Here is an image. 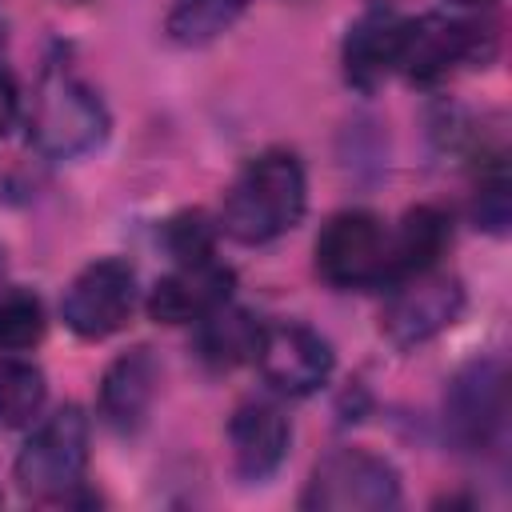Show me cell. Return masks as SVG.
Here are the masks:
<instances>
[{"instance_id": "obj_1", "label": "cell", "mask_w": 512, "mask_h": 512, "mask_svg": "<svg viewBox=\"0 0 512 512\" xmlns=\"http://www.w3.org/2000/svg\"><path fill=\"white\" fill-rule=\"evenodd\" d=\"M308 204L304 164L288 148H268L244 164L220 204V228L240 244H268L292 232Z\"/></svg>"}, {"instance_id": "obj_2", "label": "cell", "mask_w": 512, "mask_h": 512, "mask_svg": "<svg viewBox=\"0 0 512 512\" xmlns=\"http://www.w3.org/2000/svg\"><path fill=\"white\" fill-rule=\"evenodd\" d=\"M112 120L104 100L64 64L48 68L36 84L28 112V140L48 160H76L104 144Z\"/></svg>"}, {"instance_id": "obj_3", "label": "cell", "mask_w": 512, "mask_h": 512, "mask_svg": "<svg viewBox=\"0 0 512 512\" xmlns=\"http://www.w3.org/2000/svg\"><path fill=\"white\" fill-rule=\"evenodd\" d=\"M88 416L76 404L44 416L16 456V488L32 500H64L88 468Z\"/></svg>"}, {"instance_id": "obj_4", "label": "cell", "mask_w": 512, "mask_h": 512, "mask_svg": "<svg viewBox=\"0 0 512 512\" xmlns=\"http://www.w3.org/2000/svg\"><path fill=\"white\" fill-rule=\"evenodd\" d=\"M300 504L316 512H384L400 504V472L368 448H336L312 468Z\"/></svg>"}, {"instance_id": "obj_5", "label": "cell", "mask_w": 512, "mask_h": 512, "mask_svg": "<svg viewBox=\"0 0 512 512\" xmlns=\"http://www.w3.org/2000/svg\"><path fill=\"white\" fill-rule=\"evenodd\" d=\"M392 264V232L380 216L352 208L336 212L316 236V272L332 288H372L388 284Z\"/></svg>"}, {"instance_id": "obj_6", "label": "cell", "mask_w": 512, "mask_h": 512, "mask_svg": "<svg viewBox=\"0 0 512 512\" xmlns=\"http://www.w3.org/2000/svg\"><path fill=\"white\" fill-rule=\"evenodd\" d=\"M508 424V376L500 360H472L444 392V428L460 452H488Z\"/></svg>"}, {"instance_id": "obj_7", "label": "cell", "mask_w": 512, "mask_h": 512, "mask_svg": "<svg viewBox=\"0 0 512 512\" xmlns=\"http://www.w3.org/2000/svg\"><path fill=\"white\" fill-rule=\"evenodd\" d=\"M136 308V272L128 260L104 256L84 264L64 288L60 316L80 340H104L132 320Z\"/></svg>"}, {"instance_id": "obj_8", "label": "cell", "mask_w": 512, "mask_h": 512, "mask_svg": "<svg viewBox=\"0 0 512 512\" xmlns=\"http://www.w3.org/2000/svg\"><path fill=\"white\" fill-rule=\"evenodd\" d=\"M460 312H464V284L452 272L428 268V272L400 280V288L392 292L380 316V332L388 336L392 348L408 352V348L428 344L444 328H452Z\"/></svg>"}, {"instance_id": "obj_9", "label": "cell", "mask_w": 512, "mask_h": 512, "mask_svg": "<svg viewBox=\"0 0 512 512\" xmlns=\"http://www.w3.org/2000/svg\"><path fill=\"white\" fill-rule=\"evenodd\" d=\"M252 360H256L260 376L284 396H308V392L324 388L332 376V364H336L332 344L316 328L296 324V320L264 324Z\"/></svg>"}, {"instance_id": "obj_10", "label": "cell", "mask_w": 512, "mask_h": 512, "mask_svg": "<svg viewBox=\"0 0 512 512\" xmlns=\"http://www.w3.org/2000/svg\"><path fill=\"white\" fill-rule=\"evenodd\" d=\"M492 52V32L472 20L452 16H420L408 20L400 72L416 84H432L448 76L456 64H484Z\"/></svg>"}, {"instance_id": "obj_11", "label": "cell", "mask_w": 512, "mask_h": 512, "mask_svg": "<svg viewBox=\"0 0 512 512\" xmlns=\"http://www.w3.org/2000/svg\"><path fill=\"white\" fill-rule=\"evenodd\" d=\"M232 284H236L232 268L220 264L216 256L176 264L164 280H156L148 296V316L160 324H192L212 308H220L232 296Z\"/></svg>"}, {"instance_id": "obj_12", "label": "cell", "mask_w": 512, "mask_h": 512, "mask_svg": "<svg viewBox=\"0 0 512 512\" xmlns=\"http://www.w3.org/2000/svg\"><path fill=\"white\" fill-rule=\"evenodd\" d=\"M156 384H160V364L152 356V348H128L120 352L104 376H100V416L112 432L132 436L144 428L152 400H156Z\"/></svg>"}, {"instance_id": "obj_13", "label": "cell", "mask_w": 512, "mask_h": 512, "mask_svg": "<svg viewBox=\"0 0 512 512\" xmlns=\"http://www.w3.org/2000/svg\"><path fill=\"white\" fill-rule=\"evenodd\" d=\"M228 444H232V464L244 480H268L288 456L292 424L276 404L244 400L228 420Z\"/></svg>"}, {"instance_id": "obj_14", "label": "cell", "mask_w": 512, "mask_h": 512, "mask_svg": "<svg viewBox=\"0 0 512 512\" xmlns=\"http://www.w3.org/2000/svg\"><path fill=\"white\" fill-rule=\"evenodd\" d=\"M404 36H408V20L396 16V12H368V16H360L348 28L344 48H340L348 84H356L360 92H372L384 76L400 72Z\"/></svg>"}, {"instance_id": "obj_15", "label": "cell", "mask_w": 512, "mask_h": 512, "mask_svg": "<svg viewBox=\"0 0 512 512\" xmlns=\"http://www.w3.org/2000/svg\"><path fill=\"white\" fill-rule=\"evenodd\" d=\"M196 324H200L196 328V352L216 372H228V368L252 360L256 344H260V328H264L252 312H244L228 300L220 308H212L208 316H200Z\"/></svg>"}, {"instance_id": "obj_16", "label": "cell", "mask_w": 512, "mask_h": 512, "mask_svg": "<svg viewBox=\"0 0 512 512\" xmlns=\"http://www.w3.org/2000/svg\"><path fill=\"white\" fill-rule=\"evenodd\" d=\"M448 216L432 204H420L412 208L400 228L392 232V264H388V284H400L416 272H428L436 268V260L444 256L448 248Z\"/></svg>"}, {"instance_id": "obj_17", "label": "cell", "mask_w": 512, "mask_h": 512, "mask_svg": "<svg viewBox=\"0 0 512 512\" xmlns=\"http://www.w3.org/2000/svg\"><path fill=\"white\" fill-rule=\"evenodd\" d=\"M248 0H176L164 28L176 44L184 48H200L208 40H216L220 32H228L236 24V16L244 12Z\"/></svg>"}, {"instance_id": "obj_18", "label": "cell", "mask_w": 512, "mask_h": 512, "mask_svg": "<svg viewBox=\"0 0 512 512\" xmlns=\"http://www.w3.org/2000/svg\"><path fill=\"white\" fill-rule=\"evenodd\" d=\"M48 396L44 372L24 360H4L0 364V428H24L40 416Z\"/></svg>"}, {"instance_id": "obj_19", "label": "cell", "mask_w": 512, "mask_h": 512, "mask_svg": "<svg viewBox=\"0 0 512 512\" xmlns=\"http://www.w3.org/2000/svg\"><path fill=\"white\" fill-rule=\"evenodd\" d=\"M48 316L36 292L0 288V352H28L44 340Z\"/></svg>"}, {"instance_id": "obj_20", "label": "cell", "mask_w": 512, "mask_h": 512, "mask_svg": "<svg viewBox=\"0 0 512 512\" xmlns=\"http://www.w3.org/2000/svg\"><path fill=\"white\" fill-rule=\"evenodd\" d=\"M164 248L172 252L176 264L208 260V256H216V228L208 224L204 212H176L164 224Z\"/></svg>"}, {"instance_id": "obj_21", "label": "cell", "mask_w": 512, "mask_h": 512, "mask_svg": "<svg viewBox=\"0 0 512 512\" xmlns=\"http://www.w3.org/2000/svg\"><path fill=\"white\" fill-rule=\"evenodd\" d=\"M508 220H512V200H508V176L504 168L496 164L488 180H480V192H476V224L488 228V232H508Z\"/></svg>"}, {"instance_id": "obj_22", "label": "cell", "mask_w": 512, "mask_h": 512, "mask_svg": "<svg viewBox=\"0 0 512 512\" xmlns=\"http://www.w3.org/2000/svg\"><path fill=\"white\" fill-rule=\"evenodd\" d=\"M16 112H20V92H16V80H12L8 72H0V136L12 128Z\"/></svg>"}, {"instance_id": "obj_23", "label": "cell", "mask_w": 512, "mask_h": 512, "mask_svg": "<svg viewBox=\"0 0 512 512\" xmlns=\"http://www.w3.org/2000/svg\"><path fill=\"white\" fill-rule=\"evenodd\" d=\"M452 4H460V8H472V4H492V0H452Z\"/></svg>"}, {"instance_id": "obj_24", "label": "cell", "mask_w": 512, "mask_h": 512, "mask_svg": "<svg viewBox=\"0 0 512 512\" xmlns=\"http://www.w3.org/2000/svg\"><path fill=\"white\" fill-rule=\"evenodd\" d=\"M0 280H4V248H0Z\"/></svg>"}, {"instance_id": "obj_25", "label": "cell", "mask_w": 512, "mask_h": 512, "mask_svg": "<svg viewBox=\"0 0 512 512\" xmlns=\"http://www.w3.org/2000/svg\"><path fill=\"white\" fill-rule=\"evenodd\" d=\"M0 504H4V492H0Z\"/></svg>"}]
</instances>
